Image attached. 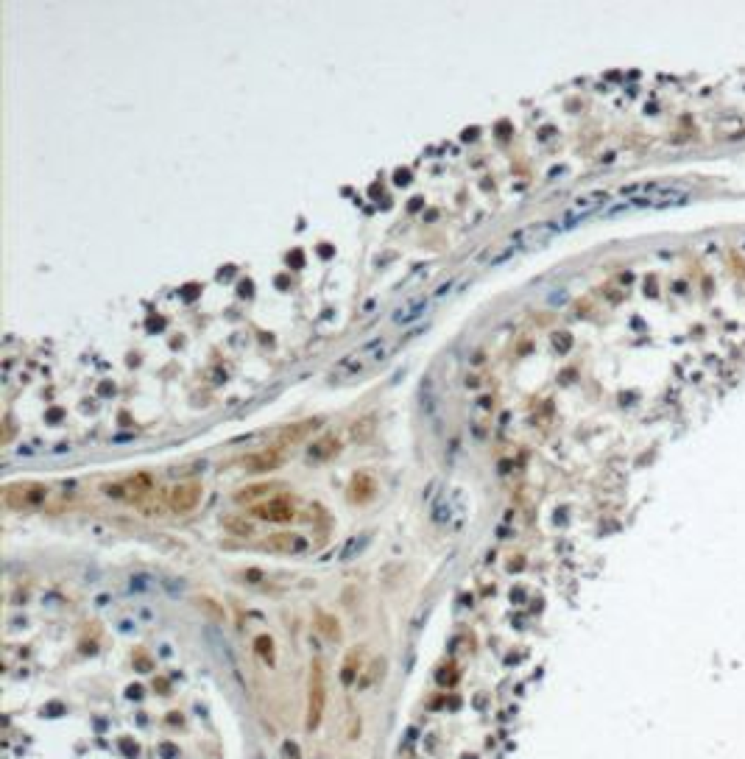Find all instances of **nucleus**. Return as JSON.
I'll use <instances>...</instances> for the list:
<instances>
[{"mask_svg":"<svg viewBox=\"0 0 745 759\" xmlns=\"http://www.w3.org/2000/svg\"><path fill=\"white\" fill-rule=\"evenodd\" d=\"M324 709H327V673L324 664L316 659L310 664V681H307V731H316L324 720Z\"/></svg>","mask_w":745,"mask_h":759,"instance_id":"obj_1","label":"nucleus"},{"mask_svg":"<svg viewBox=\"0 0 745 759\" xmlns=\"http://www.w3.org/2000/svg\"><path fill=\"white\" fill-rule=\"evenodd\" d=\"M252 516L254 519H263V522H277V525H282V522H291L293 516H296V508H293V500L291 497H271V500H266V503H257L254 508H252Z\"/></svg>","mask_w":745,"mask_h":759,"instance_id":"obj_2","label":"nucleus"},{"mask_svg":"<svg viewBox=\"0 0 745 759\" xmlns=\"http://www.w3.org/2000/svg\"><path fill=\"white\" fill-rule=\"evenodd\" d=\"M201 483L199 480H187V483H179L168 491V508L176 511V514H190L199 503H201Z\"/></svg>","mask_w":745,"mask_h":759,"instance_id":"obj_3","label":"nucleus"},{"mask_svg":"<svg viewBox=\"0 0 745 759\" xmlns=\"http://www.w3.org/2000/svg\"><path fill=\"white\" fill-rule=\"evenodd\" d=\"M266 550L271 553H282V555H305L310 550V542L307 536L302 533H293V530H282V533H271L263 544Z\"/></svg>","mask_w":745,"mask_h":759,"instance_id":"obj_4","label":"nucleus"},{"mask_svg":"<svg viewBox=\"0 0 745 759\" xmlns=\"http://www.w3.org/2000/svg\"><path fill=\"white\" fill-rule=\"evenodd\" d=\"M48 500V489L40 483H26V486H12L6 491V505L12 508H37L40 503Z\"/></svg>","mask_w":745,"mask_h":759,"instance_id":"obj_5","label":"nucleus"},{"mask_svg":"<svg viewBox=\"0 0 745 759\" xmlns=\"http://www.w3.org/2000/svg\"><path fill=\"white\" fill-rule=\"evenodd\" d=\"M282 466V447H266V450H257L252 455L243 458V469L252 472V475H260V472H274Z\"/></svg>","mask_w":745,"mask_h":759,"instance_id":"obj_6","label":"nucleus"},{"mask_svg":"<svg viewBox=\"0 0 745 759\" xmlns=\"http://www.w3.org/2000/svg\"><path fill=\"white\" fill-rule=\"evenodd\" d=\"M321 424V419H305V422H296V424H288V427H282L279 430V436H277V441H279V447H291V444H299V441H305L316 427Z\"/></svg>","mask_w":745,"mask_h":759,"instance_id":"obj_7","label":"nucleus"},{"mask_svg":"<svg viewBox=\"0 0 745 759\" xmlns=\"http://www.w3.org/2000/svg\"><path fill=\"white\" fill-rule=\"evenodd\" d=\"M338 450H341L338 436H335V433H327V436L316 438V441L307 447V458L316 461V463H324V461H330L332 455H338Z\"/></svg>","mask_w":745,"mask_h":759,"instance_id":"obj_8","label":"nucleus"},{"mask_svg":"<svg viewBox=\"0 0 745 759\" xmlns=\"http://www.w3.org/2000/svg\"><path fill=\"white\" fill-rule=\"evenodd\" d=\"M374 491H377V483L371 475H366V472L352 475V480H349V500L352 503H369L374 497Z\"/></svg>","mask_w":745,"mask_h":759,"instance_id":"obj_9","label":"nucleus"},{"mask_svg":"<svg viewBox=\"0 0 745 759\" xmlns=\"http://www.w3.org/2000/svg\"><path fill=\"white\" fill-rule=\"evenodd\" d=\"M360 673H363V650H349L341 664V681L346 687H352V684H358Z\"/></svg>","mask_w":745,"mask_h":759,"instance_id":"obj_10","label":"nucleus"},{"mask_svg":"<svg viewBox=\"0 0 745 759\" xmlns=\"http://www.w3.org/2000/svg\"><path fill=\"white\" fill-rule=\"evenodd\" d=\"M224 530H229L232 536H254V522L240 516V514H232V516H224L221 519Z\"/></svg>","mask_w":745,"mask_h":759,"instance_id":"obj_11","label":"nucleus"},{"mask_svg":"<svg viewBox=\"0 0 745 759\" xmlns=\"http://www.w3.org/2000/svg\"><path fill=\"white\" fill-rule=\"evenodd\" d=\"M126 489H129V497H146V494L154 491V477L148 472H140V475L126 480Z\"/></svg>","mask_w":745,"mask_h":759,"instance_id":"obj_12","label":"nucleus"},{"mask_svg":"<svg viewBox=\"0 0 745 759\" xmlns=\"http://www.w3.org/2000/svg\"><path fill=\"white\" fill-rule=\"evenodd\" d=\"M427 307H430V299H416L410 307H405V310H399V313L394 316V324H410V321L422 319V316L427 313Z\"/></svg>","mask_w":745,"mask_h":759,"instance_id":"obj_13","label":"nucleus"},{"mask_svg":"<svg viewBox=\"0 0 745 759\" xmlns=\"http://www.w3.org/2000/svg\"><path fill=\"white\" fill-rule=\"evenodd\" d=\"M254 650H257V656H260L266 664H277V650H274V639H271V636L260 634V636L254 639Z\"/></svg>","mask_w":745,"mask_h":759,"instance_id":"obj_14","label":"nucleus"},{"mask_svg":"<svg viewBox=\"0 0 745 759\" xmlns=\"http://www.w3.org/2000/svg\"><path fill=\"white\" fill-rule=\"evenodd\" d=\"M383 664H385V661H383V659H377V661H371L369 667H363L366 673H360V678H358V687H360V689L371 687V684H374V678H377V670L383 673Z\"/></svg>","mask_w":745,"mask_h":759,"instance_id":"obj_15","label":"nucleus"},{"mask_svg":"<svg viewBox=\"0 0 745 759\" xmlns=\"http://www.w3.org/2000/svg\"><path fill=\"white\" fill-rule=\"evenodd\" d=\"M318 628H321V634H327L330 639H338L341 636V628H338V620L335 617H330V614H324V611H318Z\"/></svg>","mask_w":745,"mask_h":759,"instance_id":"obj_16","label":"nucleus"},{"mask_svg":"<svg viewBox=\"0 0 745 759\" xmlns=\"http://www.w3.org/2000/svg\"><path fill=\"white\" fill-rule=\"evenodd\" d=\"M452 285H455V279H447L444 285H438V288H436V293H433V299H441V296H444V293H447Z\"/></svg>","mask_w":745,"mask_h":759,"instance_id":"obj_17","label":"nucleus"},{"mask_svg":"<svg viewBox=\"0 0 745 759\" xmlns=\"http://www.w3.org/2000/svg\"><path fill=\"white\" fill-rule=\"evenodd\" d=\"M480 408H491V397H480Z\"/></svg>","mask_w":745,"mask_h":759,"instance_id":"obj_18","label":"nucleus"}]
</instances>
